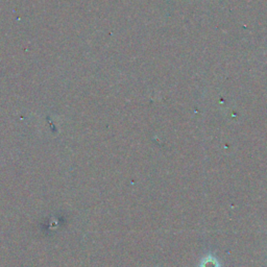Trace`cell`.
I'll return each mask as SVG.
<instances>
[{
	"label": "cell",
	"instance_id": "6da1fadb",
	"mask_svg": "<svg viewBox=\"0 0 267 267\" xmlns=\"http://www.w3.org/2000/svg\"><path fill=\"white\" fill-rule=\"evenodd\" d=\"M200 267H220L219 262L217 261V259L214 256L208 255L205 258H203L202 262L199 264Z\"/></svg>",
	"mask_w": 267,
	"mask_h": 267
}]
</instances>
